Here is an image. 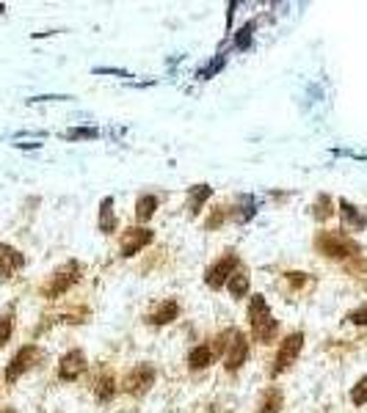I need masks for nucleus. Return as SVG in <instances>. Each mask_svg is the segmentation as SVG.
Returning a JSON list of instances; mask_svg holds the SVG:
<instances>
[{
    "mask_svg": "<svg viewBox=\"0 0 367 413\" xmlns=\"http://www.w3.org/2000/svg\"><path fill=\"white\" fill-rule=\"evenodd\" d=\"M249 358V342L246 336L237 331V328H230L227 331V348H224V361H227V369L230 372H237Z\"/></svg>",
    "mask_w": 367,
    "mask_h": 413,
    "instance_id": "6",
    "label": "nucleus"
},
{
    "mask_svg": "<svg viewBox=\"0 0 367 413\" xmlns=\"http://www.w3.org/2000/svg\"><path fill=\"white\" fill-rule=\"evenodd\" d=\"M332 198L323 193V196H318V201H315V207H312V215H315V221H329L332 218Z\"/></svg>",
    "mask_w": 367,
    "mask_h": 413,
    "instance_id": "20",
    "label": "nucleus"
},
{
    "mask_svg": "<svg viewBox=\"0 0 367 413\" xmlns=\"http://www.w3.org/2000/svg\"><path fill=\"white\" fill-rule=\"evenodd\" d=\"M301 348H304V333H290L282 345H279V352L273 358V367H270V375H282L285 369H290L296 364V358L301 355Z\"/></svg>",
    "mask_w": 367,
    "mask_h": 413,
    "instance_id": "4",
    "label": "nucleus"
},
{
    "mask_svg": "<svg viewBox=\"0 0 367 413\" xmlns=\"http://www.w3.org/2000/svg\"><path fill=\"white\" fill-rule=\"evenodd\" d=\"M249 319H251V336L260 345H270L279 333V319L268 312V303L263 295H254L249 303Z\"/></svg>",
    "mask_w": 367,
    "mask_h": 413,
    "instance_id": "1",
    "label": "nucleus"
},
{
    "mask_svg": "<svg viewBox=\"0 0 367 413\" xmlns=\"http://www.w3.org/2000/svg\"><path fill=\"white\" fill-rule=\"evenodd\" d=\"M180 314V306L174 303V300H163V303H158V309L149 314V322L152 325H168V322H174Z\"/></svg>",
    "mask_w": 367,
    "mask_h": 413,
    "instance_id": "13",
    "label": "nucleus"
},
{
    "mask_svg": "<svg viewBox=\"0 0 367 413\" xmlns=\"http://www.w3.org/2000/svg\"><path fill=\"white\" fill-rule=\"evenodd\" d=\"M230 286V292H232V298H243L246 292H249V276L240 270V273H232V279L227 281Z\"/></svg>",
    "mask_w": 367,
    "mask_h": 413,
    "instance_id": "21",
    "label": "nucleus"
},
{
    "mask_svg": "<svg viewBox=\"0 0 367 413\" xmlns=\"http://www.w3.org/2000/svg\"><path fill=\"white\" fill-rule=\"evenodd\" d=\"M348 319H351L354 325H367V306L356 309V312H351V314H348Z\"/></svg>",
    "mask_w": 367,
    "mask_h": 413,
    "instance_id": "26",
    "label": "nucleus"
},
{
    "mask_svg": "<svg viewBox=\"0 0 367 413\" xmlns=\"http://www.w3.org/2000/svg\"><path fill=\"white\" fill-rule=\"evenodd\" d=\"M315 248L321 254H326L329 259H351V256H356L362 251L356 240H351V237H345L340 231H321L315 237Z\"/></svg>",
    "mask_w": 367,
    "mask_h": 413,
    "instance_id": "2",
    "label": "nucleus"
},
{
    "mask_svg": "<svg viewBox=\"0 0 367 413\" xmlns=\"http://www.w3.org/2000/svg\"><path fill=\"white\" fill-rule=\"evenodd\" d=\"M249 42H251V25H246L237 33V47H249Z\"/></svg>",
    "mask_w": 367,
    "mask_h": 413,
    "instance_id": "28",
    "label": "nucleus"
},
{
    "mask_svg": "<svg viewBox=\"0 0 367 413\" xmlns=\"http://www.w3.org/2000/svg\"><path fill=\"white\" fill-rule=\"evenodd\" d=\"M213 361H216V350H213V345H199V348H194L188 352L191 369H204V367H210Z\"/></svg>",
    "mask_w": 367,
    "mask_h": 413,
    "instance_id": "14",
    "label": "nucleus"
},
{
    "mask_svg": "<svg viewBox=\"0 0 367 413\" xmlns=\"http://www.w3.org/2000/svg\"><path fill=\"white\" fill-rule=\"evenodd\" d=\"M351 400H354V405H365L367 402V375L362 381L354 386V391H351Z\"/></svg>",
    "mask_w": 367,
    "mask_h": 413,
    "instance_id": "23",
    "label": "nucleus"
},
{
    "mask_svg": "<svg viewBox=\"0 0 367 413\" xmlns=\"http://www.w3.org/2000/svg\"><path fill=\"white\" fill-rule=\"evenodd\" d=\"M23 265H25V259H23V254H20L17 248L0 243V276H11V273L20 270Z\"/></svg>",
    "mask_w": 367,
    "mask_h": 413,
    "instance_id": "11",
    "label": "nucleus"
},
{
    "mask_svg": "<svg viewBox=\"0 0 367 413\" xmlns=\"http://www.w3.org/2000/svg\"><path fill=\"white\" fill-rule=\"evenodd\" d=\"M39 361H42V350L36 348V345L20 348V352H17V355L8 361V367H6V381L14 383L17 378H23L28 369H34Z\"/></svg>",
    "mask_w": 367,
    "mask_h": 413,
    "instance_id": "5",
    "label": "nucleus"
},
{
    "mask_svg": "<svg viewBox=\"0 0 367 413\" xmlns=\"http://www.w3.org/2000/svg\"><path fill=\"white\" fill-rule=\"evenodd\" d=\"M86 372V355L80 350H69L64 352V358L58 361V378L61 381H75Z\"/></svg>",
    "mask_w": 367,
    "mask_h": 413,
    "instance_id": "10",
    "label": "nucleus"
},
{
    "mask_svg": "<svg viewBox=\"0 0 367 413\" xmlns=\"http://www.w3.org/2000/svg\"><path fill=\"white\" fill-rule=\"evenodd\" d=\"M0 413H14L11 408H0Z\"/></svg>",
    "mask_w": 367,
    "mask_h": 413,
    "instance_id": "30",
    "label": "nucleus"
},
{
    "mask_svg": "<svg viewBox=\"0 0 367 413\" xmlns=\"http://www.w3.org/2000/svg\"><path fill=\"white\" fill-rule=\"evenodd\" d=\"M94 386H97V388H94V394H97V400H100V402H108V400L116 394V383H113L111 375H102Z\"/></svg>",
    "mask_w": 367,
    "mask_h": 413,
    "instance_id": "19",
    "label": "nucleus"
},
{
    "mask_svg": "<svg viewBox=\"0 0 367 413\" xmlns=\"http://www.w3.org/2000/svg\"><path fill=\"white\" fill-rule=\"evenodd\" d=\"M67 138H97V129H80V127H75V129H69V132H67Z\"/></svg>",
    "mask_w": 367,
    "mask_h": 413,
    "instance_id": "27",
    "label": "nucleus"
},
{
    "mask_svg": "<svg viewBox=\"0 0 367 413\" xmlns=\"http://www.w3.org/2000/svg\"><path fill=\"white\" fill-rule=\"evenodd\" d=\"M282 402H285V397H282L279 388H266L263 402H260V413H279L282 411Z\"/></svg>",
    "mask_w": 367,
    "mask_h": 413,
    "instance_id": "18",
    "label": "nucleus"
},
{
    "mask_svg": "<svg viewBox=\"0 0 367 413\" xmlns=\"http://www.w3.org/2000/svg\"><path fill=\"white\" fill-rule=\"evenodd\" d=\"M254 212H257V210H254V201H251V196H246V198H243V212L237 215V221H240V223L249 221Z\"/></svg>",
    "mask_w": 367,
    "mask_h": 413,
    "instance_id": "25",
    "label": "nucleus"
},
{
    "mask_svg": "<svg viewBox=\"0 0 367 413\" xmlns=\"http://www.w3.org/2000/svg\"><path fill=\"white\" fill-rule=\"evenodd\" d=\"M227 218H230V207H216V212H210V218L204 221V229H218Z\"/></svg>",
    "mask_w": 367,
    "mask_h": 413,
    "instance_id": "22",
    "label": "nucleus"
},
{
    "mask_svg": "<svg viewBox=\"0 0 367 413\" xmlns=\"http://www.w3.org/2000/svg\"><path fill=\"white\" fill-rule=\"evenodd\" d=\"M210 196H213V188H210V185H197V188H191V193H188V212H191V218L199 215L201 204H204Z\"/></svg>",
    "mask_w": 367,
    "mask_h": 413,
    "instance_id": "16",
    "label": "nucleus"
},
{
    "mask_svg": "<svg viewBox=\"0 0 367 413\" xmlns=\"http://www.w3.org/2000/svg\"><path fill=\"white\" fill-rule=\"evenodd\" d=\"M287 281H290V286H304L306 284V273H287Z\"/></svg>",
    "mask_w": 367,
    "mask_h": 413,
    "instance_id": "29",
    "label": "nucleus"
},
{
    "mask_svg": "<svg viewBox=\"0 0 367 413\" xmlns=\"http://www.w3.org/2000/svg\"><path fill=\"white\" fill-rule=\"evenodd\" d=\"M340 215H342V226L345 229H354V231H359V229H365L367 226V215L359 212V207H354L351 201H340Z\"/></svg>",
    "mask_w": 367,
    "mask_h": 413,
    "instance_id": "12",
    "label": "nucleus"
},
{
    "mask_svg": "<svg viewBox=\"0 0 367 413\" xmlns=\"http://www.w3.org/2000/svg\"><path fill=\"white\" fill-rule=\"evenodd\" d=\"M11 331H14V322H11V317H0V348L11 339Z\"/></svg>",
    "mask_w": 367,
    "mask_h": 413,
    "instance_id": "24",
    "label": "nucleus"
},
{
    "mask_svg": "<svg viewBox=\"0 0 367 413\" xmlns=\"http://www.w3.org/2000/svg\"><path fill=\"white\" fill-rule=\"evenodd\" d=\"M80 276H83V267L72 259V262L61 265V267L50 276V281L42 286V295H44V298H50V300H53V298H61L64 292H69L72 286L80 281Z\"/></svg>",
    "mask_w": 367,
    "mask_h": 413,
    "instance_id": "3",
    "label": "nucleus"
},
{
    "mask_svg": "<svg viewBox=\"0 0 367 413\" xmlns=\"http://www.w3.org/2000/svg\"><path fill=\"white\" fill-rule=\"evenodd\" d=\"M158 210V198L155 196H141L138 204H135V221L138 223H147Z\"/></svg>",
    "mask_w": 367,
    "mask_h": 413,
    "instance_id": "17",
    "label": "nucleus"
},
{
    "mask_svg": "<svg viewBox=\"0 0 367 413\" xmlns=\"http://www.w3.org/2000/svg\"><path fill=\"white\" fill-rule=\"evenodd\" d=\"M235 267H237V256H235V251H230V254L221 256V259L204 273V284L213 286V289H221V286L232 279Z\"/></svg>",
    "mask_w": 367,
    "mask_h": 413,
    "instance_id": "7",
    "label": "nucleus"
},
{
    "mask_svg": "<svg viewBox=\"0 0 367 413\" xmlns=\"http://www.w3.org/2000/svg\"><path fill=\"white\" fill-rule=\"evenodd\" d=\"M100 231L102 234H113L116 231V215H113V198H102L100 204Z\"/></svg>",
    "mask_w": 367,
    "mask_h": 413,
    "instance_id": "15",
    "label": "nucleus"
},
{
    "mask_svg": "<svg viewBox=\"0 0 367 413\" xmlns=\"http://www.w3.org/2000/svg\"><path fill=\"white\" fill-rule=\"evenodd\" d=\"M0 11H3V6H0Z\"/></svg>",
    "mask_w": 367,
    "mask_h": 413,
    "instance_id": "31",
    "label": "nucleus"
},
{
    "mask_svg": "<svg viewBox=\"0 0 367 413\" xmlns=\"http://www.w3.org/2000/svg\"><path fill=\"white\" fill-rule=\"evenodd\" d=\"M149 243H152V231L149 229H125L119 251H122V256H135L141 248H147Z\"/></svg>",
    "mask_w": 367,
    "mask_h": 413,
    "instance_id": "9",
    "label": "nucleus"
},
{
    "mask_svg": "<svg viewBox=\"0 0 367 413\" xmlns=\"http://www.w3.org/2000/svg\"><path fill=\"white\" fill-rule=\"evenodd\" d=\"M155 383V369L149 364H138L133 367L127 375H125V391L133 394V397H141L149 391V386Z\"/></svg>",
    "mask_w": 367,
    "mask_h": 413,
    "instance_id": "8",
    "label": "nucleus"
}]
</instances>
